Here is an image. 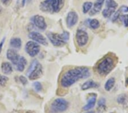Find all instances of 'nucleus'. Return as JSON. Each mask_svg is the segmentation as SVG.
<instances>
[{"instance_id":"1","label":"nucleus","mask_w":128,"mask_h":113,"mask_svg":"<svg viewBox=\"0 0 128 113\" xmlns=\"http://www.w3.org/2000/svg\"><path fill=\"white\" fill-rule=\"evenodd\" d=\"M90 76V70L86 67H76L68 70L62 76L60 84L63 88H68L82 79L87 78Z\"/></svg>"},{"instance_id":"2","label":"nucleus","mask_w":128,"mask_h":113,"mask_svg":"<svg viewBox=\"0 0 128 113\" xmlns=\"http://www.w3.org/2000/svg\"><path fill=\"white\" fill-rule=\"evenodd\" d=\"M116 63L115 58L112 55H107L103 57L96 65V71L99 75L106 76L114 69Z\"/></svg>"},{"instance_id":"3","label":"nucleus","mask_w":128,"mask_h":113,"mask_svg":"<svg viewBox=\"0 0 128 113\" xmlns=\"http://www.w3.org/2000/svg\"><path fill=\"white\" fill-rule=\"evenodd\" d=\"M65 0H44L40 5V9L44 13H57L64 5Z\"/></svg>"},{"instance_id":"4","label":"nucleus","mask_w":128,"mask_h":113,"mask_svg":"<svg viewBox=\"0 0 128 113\" xmlns=\"http://www.w3.org/2000/svg\"><path fill=\"white\" fill-rule=\"evenodd\" d=\"M47 37L54 46L61 47L66 45L69 40L70 34L67 32H64L60 34L48 32L47 33Z\"/></svg>"},{"instance_id":"5","label":"nucleus","mask_w":128,"mask_h":113,"mask_svg":"<svg viewBox=\"0 0 128 113\" xmlns=\"http://www.w3.org/2000/svg\"><path fill=\"white\" fill-rule=\"evenodd\" d=\"M27 75L30 80H36L42 76L43 74V67L38 61L34 60L31 63L27 71Z\"/></svg>"},{"instance_id":"6","label":"nucleus","mask_w":128,"mask_h":113,"mask_svg":"<svg viewBox=\"0 0 128 113\" xmlns=\"http://www.w3.org/2000/svg\"><path fill=\"white\" fill-rule=\"evenodd\" d=\"M50 107L53 112H62L68 107V102L63 98H57L52 102Z\"/></svg>"},{"instance_id":"7","label":"nucleus","mask_w":128,"mask_h":113,"mask_svg":"<svg viewBox=\"0 0 128 113\" xmlns=\"http://www.w3.org/2000/svg\"><path fill=\"white\" fill-rule=\"evenodd\" d=\"M40 50V46L38 43L30 41L26 44L25 51L32 57H34L38 54Z\"/></svg>"},{"instance_id":"8","label":"nucleus","mask_w":128,"mask_h":113,"mask_svg":"<svg viewBox=\"0 0 128 113\" xmlns=\"http://www.w3.org/2000/svg\"><path fill=\"white\" fill-rule=\"evenodd\" d=\"M89 36L85 30L78 29L76 34V40L78 45L80 47H82L87 44Z\"/></svg>"},{"instance_id":"9","label":"nucleus","mask_w":128,"mask_h":113,"mask_svg":"<svg viewBox=\"0 0 128 113\" xmlns=\"http://www.w3.org/2000/svg\"><path fill=\"white\" fill-rule=\"evenodd\" d=\"M28 38L32 41H34L38 44H41L43 46H47L48 45L47 39L42 34L37 32H32L28 34Z\"/></svg>"},{"instance_id":"10","label":"nucleus","mask_w":128,"mask_h":113,"mask_svg":"<svg viewBox=\"0 0 128 113\" xmlns=\"http://www.w3.org/2000/svg\"><path fill=\"white\" fill-rule=\"evenodd\" d=\"M31 21L39 29L44 30L47 28L44 18L40 15H35L31 18Z\"/></svg>"},{"instance_id":"11","label":"nucleus","mask_w":128,"mask_h":113,"mask_svg":"<svg viewBox=\"0 0 128 113\" xmlns=\"http://www.w3.org/2000/svg\"><path fill=\"white\" fill-rule=\"evenodd\" d=\"M79 20V16L76 12L71 11L67 14L66 18V23L68 28H72L77 24Z\"/></svg>"},{"instance_id":"12","label":"nucleus","mask_w":128,"mask_h":113,"mask_svg":"<svg viewBox=\"0 0 128 113\" xmlns=\"http://www.w3.org/2000/svg\"><path fill=\"white\" fill-rule=\"evenodd\" d=\"M6 57L8 60H9L14 65H16L20 57L17 51L14 49H8L6 53Z\"/></svg>"},{"instance_id":"13","label":"nucleus","mask_w":128,"mask_h":113,"mask_svg":"<svg viewBox=\"0 0 128 113\" xmlns=\"http://www.w3.org/2000/svg\"><path fill=\"white\" fill-rule=\"evenodd\" d=\"M104 2L105 0H96L94 6L92 7V9L90 11V13H89L90 15L92 16L98 14L101 11V10H102Z\"/></svg>"},{"instance_id":"14","label":"nucleus","mask_w":128,"mask_h":113,"mask_svg":"<svg viewBox=\"0 0 128 113\" xmlns=\"http://www.w3.org/2000/svg\"><path fill=\"white\" fill-rule=\"evenodd\" d=\"M96 94L92 93L90 94L88 96L87 100V103L83 107V110L85 111H87L91 109L94 106L96 102Z\"/></svg>"},{"instance_id":"15","label":"nucleus","mask_w":128,"mask_h":113,"mask_svg":"<svg viewBox=\"0 0 128 113\" xmlns=\"http://www.w3.org/2000/svg\"><path fill=\"white\" fill-rule=\"evenodd\" d=\"M99 86L100 85L98 83L93 81L92 79H90L84 82L82 86V90H86L92 88H98Z\"/></svg>"},{"instance_id":"16","label":"nucleus","mask_w":128,"mask_h":113,"mask_svg":"<svg viewBox=\"0 0 128 113\" xmlns=\"http://www.w3.org/2000/svg\"><path fill=\"white\" fill-rule=\"evenodd\" d=\"M1 71L5 75H9L13 72V67L9 62H4L1 65Z\"/></svg>"},{"instance_id":"17","label":"nucleus","mask_w":128,"mask_h":113,"mask_svg":"<svg viewBox=\"0 0 128 113\" xmlns=\"http://www.w3.org/2000/svg\"><path fill=\"white\" fill-rule=\"evenodd\" d=\"M27 65V60L24 57L21 56L20 57L19 60H18L17 63H16V69L18 71L20 72L23 71L24 68H25L26 66Z\"/></svg>"},{"instance_id":"18","label":"nucleus","mask_w":128,"mask_h":113,"mask_svg":"<svg viewBox=\"0 0 128 113\" xmlns=\"http://www.w3.org/2000/svg\"><path fill=\"white\" fill-rule=\"evenodd\" d=\"M10 46L14 49H20L22 46V41L20 38H12L10 41Z\"/></svg>"},{"instance_id":"19","label":"nucleus","mask_w":128,"mask_h":113,"mask_svg":"<svg viewBox=\"0 0 128 113\" xmlns=\"http://www.w3.org/2000/svg\"><path fill=\"white\" fill-rule=\"evenodd\" d=\"M115 85V79L113 78H109L108 81L106 82L105 85H104V88L105 90L107 91H110V90L113 89V87H114Z\"/></svg>"},{"instance_id":"20","label":"nucleus","mask_w":128,"mask_h":113,"mask_svg":"<svg viewBox=\"0 0 128 113\" xmlns=\"http://www.w3.org/2000/svg\"><path fill=\"white\" fill-rule=\"evenodd\" d=\"M88 25L90 28L93 29H97L100 27V22L97 19L88 20Z\"/></svg>"},{"instance_id":"21","label":"nucleus","mask_w":128,"mask_h":113,"mask_svg":"<svg viewBox=\"0 0 128 113\" xmlns=\"http://www.w3.org/2000/svg\"><path fill=\"white\" fill-rule=\"evenodd\" d=\"M93 7V4L91 2H86L82 5V12L84 14L88 13L92 9Z\"/></svg>"},{"instance_id":"22","label":"nucleus","mask_w":128,"mask_h":113,"mask_svg":"<svg viewBox=\"0 0 128 113\" xmlns=\"http://www.w3.org/2000/svg\"><path fill=\"white\" fill-rule=\"evenodd\" d=\"M105 6L106 8H114L116 9V8L118 7L117 4L114 0H106L105 1Z\"/></svg>"},{"instance_id":"23","label":"nucleus","mask_w":128,"mask_h":113,"mask_svg":"<svg viewBox=\"0 0 128 113\" xmlns=\"http://www.w3.org/2000/svg\"><path fill=\"white\" fill-rule=\"evenodd\" d=\"M8 81H9V78L6 76L0 74V86L1 87L5 86Z\"/></svg>"},{"instance_id":"24","label":"nucleus","mask_w":128,"mask_h":113,"mask_svg":"<svg viewBox=\"0 0 128 113\" xmlns=\"http://www.w3.org/2000/svg\"><path fill=\"white\" fill-rule=\"evenodd\" d=\"M119 18L123 22L124 25L126 28H128V14L121 15L119 17Z\"/></svg>"},{"instance_id":"25","label":"nucleus","mask_w":128,"mask_h":113,"mask_svg":"<svg viewBox=\"0 0 128 113\" xmlns=\"http://www.w3.org/2000/svg\"><path fill=\"white\" fill-rule=\"evenodd\" d=\"M105 107V99L104 98H101L99 99L98 102V108H100V110L104 109Z\"/></svg>"},{"instance_id":"26","label":"nucleus","mask_w":128,"mask_h":113,"mask_svg":"<svg viewBox=\"0 0 128 113\" xmlns=\"http://www.w3.org/2000/svg\"><path fill=\"white\" fill-rule=\"evenodd\" d=\"M33 87L36 91H40L42 89V85L40 82H36L33 83Z\"/></svg>"},{"instance_id":"27","label":"nucleus","mask_w":128,"mask_h":113,"mask_svg":"<svg viewBox=\"0 0 128 113\" xmlns=\"http://www.w3.org/2000/svg\"><path fill=\"white\" fill-rule=\"evenodd\" d=\"M121 14L122 13H128V7L126 6H121L118 9Z\"/></svg>"},{"instance_id":"28","label":"nucleus","mask_w":128,"mask_h":113,"mask_svg":"<svg viewBox=\"0 0 128 113\" xmlns=\"http://www.w3.org/2000/svg\"><path fill=\"white\" fill-rule=\"evenodd\" d=\"M19 79L20 82H21L22 84H23L24 85H25L28 83V79L26 78L25 77H24L23 75H21L20 76V78H19Z\"/></svg>"},{"instance_id":"29","label":"nucleus","mask_w":128,"mask_h":113,"mask_svg":"<svg viewBox=\"0 0 128 113\" xmlns=\"http://www.w3.org/2000/svg\"><path fill=\"white\" fill-rule=\"evenodd\" d=\"M1 1L3 5L6 6V7L10 5L12 2V0H1Z\"/></svg>"},{"instance_id":"30","label":"nucleus","mask_w":128,"mask_h":113,"mask_svg":"<svg viewBox=\"0 0 128 113\" xmlns=\"http://www.w3.org/2000/svg\"><path fill=\"white\" fill-rule=\"evenodd\" d=\"M5 38L4 37L2 38V40H1V42H0V54H1L2 50V47L4 43H5Z\"/></svg>"},{"instance_id":"31","label":"nucleus","mask_w":128,"mask_h":113,"mask_svg":"<svg viewBox=\"0 0 128 113\" xmlns=\"http://www.w3.org/2000/svg\"><path fill=\"white\" fill-rule=\"evenodd\" d=\"M25 3H26V0H22V7H24V5H25Z\"/></svg>"},{"instance_id":"32","label":"nucleus","mask_w":128,"mask_h":113,"mask_svg":"<svg viewBox=\"0 0 128 113\" xmlns=\"http://www.w3.org/2000/svg\"><path fill=\"white\" fill-rule=\"evenodd\" d=\"M85 113H94V111H88L86 112H85Z\"/></svg>"},{"instance_id":"33","label":"nucleus","mask_w":128,"mask_h":113,"mask_svg":"<svg viewBox=\"0 0 128 113\" xmlns=\"http://www.w3.org/2000/svg\"><path fill=\"white\" fill-rule=\"evenodd\" d=\"M2 8L1 7H0V12L2 11Z\"/></svg>"},{"instance_id":"34","label":"nucleus","mask_w":128,"mask_h":113,"mask_svg":"<svg viewBox=\"0 0 128 113\" xmlns=\"http://www.w3.org/2000/svg\"><path fill=\"white\" fill-rule=\"evenodd\" d=\"M28 113H32V112H28Z\"/></svg>"}]
</instances>
